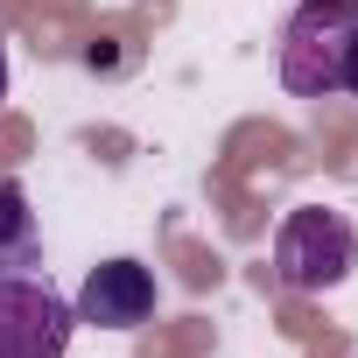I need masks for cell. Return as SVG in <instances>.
Listing matches in <instances>:
<instances>
[{
    "mask_svg": "<svg viewBox=\"0 0 358 358\" xmlns=\"http://www.w3.org/2000/svg\"><path fill=\"white\" fill-rule=\"evenodd\" d=\"M78 330L71 295L36 260H0V358H64Z\"/></svg>",
    "mask_w": 358,
    "mask_h": 358,
    "instance_id": "cell-1",
    "label": "cell"
},
{
    "mask_svg": "<svg viewBox=\"0 0 358 358\" xmlns=\"http://www.w3.org/2000/svg\"><path fill=\"white\" fill-rule=\"evenodd\" d=\"M358 267V232L344 211L330 204H295L274 232V274L295 295H330L344 288V274Z\"/></svg>",
    "mask_w": 358,
    "mask_h": 358,
    "instance_id": "cell-2",
    "label": "cell"
},
{
    "mask_svg": "<svg viewBox=\"0 0 358 358\" xmlns=\"http://www.w3.org/2000/svg\"><path fill=\"white\" fill-rule=\"evenodd\" d=\"M351 29H358V0H302L281 29V85L295 99H330Z\"/></svg>",
    "mask_w": 358,
    "mask_h": 358,
    "instance_id": "cell-3",
    "label": "cell"
},
{
    "mask_svg": "<svg viewBox=\"0 0 358 358\" xmlns=\"http://www.w3.org/2000/svg\"><path fill=\"white\" fill-rule=\"evenodd\" d=\"M71 309L78 323H99V330H141L155 316V274L141 260H99Z\"/></svg>",
    "mask_w": 358,
    "mask_h": 358,
    "instance_id": "cell-4",
    "label": "cell"
},
{
    "mask_svg": "<svg viewBox=\"0 0 358 358\" xmlns=\"http://www.w3.org/2000/svg\"><path fill=\"white\" fill-rule=\"evenodd\" d=\"M36 246V211L22 183H0V260H29Z\"/></svg>",
    "mask_w": 358,
    "mask_h": 358,
    "instance_id": "cell-5",
    "label": "cell"
},
{
    "mask_svg": "<svg viewBox=\"0 0 358 358\" xmlns=\"http://www.w3.org/2000/svg\"><path fill=\"white\" fill-rule=\"evenodd\" d=\"M337 92H351V99H358V29H351V43H344V71H337Z\"/></svg>",
    "mask_w": 358,
    "mask_h": 358,
    "instance_id": "cell-6",
    "label": "cell"
},
{
    "mask_svg": "<svg viewBox=\"0 0 358 358\" xmlns=\"http://www.w3.org/2000/svg\"><path fill=\"white\" fill-rule=\"evenodd\" d=\"M0 99H8V43H0Z\"/></svg>",
    "mask_w": 358,
    "mask_h": 358,
    "instance_id": "cell-7",
    "label": "cell"
}]
</instances>
